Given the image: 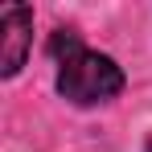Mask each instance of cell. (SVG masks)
<instances>
[{
    "label": "cell",
    "instance_id": "obj_1",
    "mask_svg": "<svg viewBox=\"0 0 152 152\" xmlns=\"http://www.w3.org/2000/svg\"><path fill=\"white\" fill-rule=\"evenodd\" d=\"M50 53L58 58V91L62 99L78 103V107H95V103H107L124 91V70L103 58V53L86 50L78 41L74 29H58L50 41Z\"/></svg>",
    "mask_w": 152,
    "mask_h": 152
},
{
    "label": "cell",
    "instance_id": "obj_3",
    "mask_svg": "<svg viewBox=\"0 0 152 152\" xmlns=\"http://www.w3.org/2000/svg\"><path fill=\"white\" fill-rule=\"evenodd\" d=\"M148 152H152V136H148Z\"/></svg>",
    "mask_w": 152,
    "mask_h": 152
},
{
    "label": "cell",
    "instance_id": "obj_2",
    "mask_svg": "<svg viewBox=\"0 0 152 152\" xmlns=\"http://www.w3.org/2000/svg\"><path fill=\"white\" fill-rule=\"evenodd\" d=\"M0 33H4V53H0V74L12 78L21 66H25L29 53V37H33V12L21 8V4H8L0 12Z\"/></svg>",
    "mask_w": 152,
    "mask_h": 152
}]
</instances>
